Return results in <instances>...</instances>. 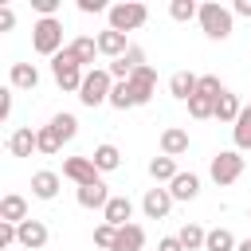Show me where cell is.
<instances>
[{
    "instance_id": "obj_1",
    "label": "cell",
    "mask_w": 251,
    "mask_h": 251,
    "mask_svg": "<svg viewBox=\"0 0 251 251\" xmlns=\"http://www.w3.org/2000/svg\"><path fill=\"white\" fill-rule=\"evenodd\" d=\"M231 8H224V4H216V0H208V4H200V27H204V35L208 39H227L231 35Z\"/></svg>"
},
{
    "instance_id": "obj_2",
    "label": "cell",
    "mask_w": 251,
    "mask_h": 251,
    "mask_svg": "<svg viewBox=\"0 0 251 251\" xmlns=\"http://www.w3.org/2000/svg\"><path fill=\"white\" fill-rule=\"evenodd\" d=\"M31 47H35L39 55H51V59L63 51V24H59V16L31 24Z\"/></svg>"
},
{
    "instance_id": "obj_3",
    "label": "cell",
    "mask_w": 251,
    "mask_h": 251,
    "mask_svg": "<svg viewBox=\"0 0 251 251\" xmlns=\"http://www.w3.org/2000/svg\"><path fill=\"white\" fill-rule=\"evenodd\" d=\"M110 90H114V78H110V71H106V67H94V71H86V78H82L78 102L94 110V106L110 102Z\"/></svg>"
},
{
    "instance_id": "obj_4",
    "label": "cell",
    "mask_w": 251,
    "mask_h": 251,
    "mask_svg": "<svg viewBox=\"0 0 251 251\" xmlns=\"http://www.w3.org/2000/svg\"><path fill=\"white\" fill-rule=\"evenodd\" d=\"M106 16H110V27L126 35V31H137V27L149 20V8H145V4H137V0H122V4H110V12H106Z\"/></svg>"
},
{
    "instance_id": "obj_5",
    "label": "cell",
    "mask_w": 251,
    "mask_h": 251,
    "mask_svg": "<svg viewBox=\"0 0 251 251\" xmlns=\"http://www.w3.org/2000/svg\"><path fill=\"white\" fill-rule=\"evenodd\" d=\"M51 75H55V82H59L63 90H75V94L82 90V78H86V71L78 67V59H75L67 47H63V51L51 59Z\"/></svg>"
},
{
    "instance_id": "obj_6",
    "label": "cell",
    "mask_w": 251,
    "mask_h": 251,
    "mask_svg": "<svg viewBox=\"0 0 251 251\" xmlns=\"http://www.w3.org/2000/svg\"><path fill=\"white\" fill-rule=\"evenodd\" d=\"M208 173H212V180H216L220 188H224V184H235V180L243 176V153H239V149H220V153L212 157Z\"/></svg>"
},
{
    "instance_id": "obj_7",
    "label": "cell",
    "mask_w": 251,
    "mask_h": 251,
    "mask_svg": "<svg viewBox=\"0 0 251 251\" xmlns=\"http://www.w3.org/2000/svg\"><path fill=\"white\" fill-rule=\"evenodd\" d=\"M63 176H67V180H75L78 188H82V184H94V180H102L90 157H67V161H63Z\"/></svg>"
},
{
    "instance_id": "obj_8",
    "label": "cell",
    "mask_w": 251,
    "mask_h": 251,
    "mask_svg": "<svg viewBox=\"0 0 251 251\" xmlns=\"http://www.w3.org/2000/svg\"><path fill=\"white\" fill-rule=\"evenodd\" d=\"M169 208H173V192H169V188H149V192L141 196V212H145L149 220H165Z\"/></svg>"
},
{
    "instance_id": "obj_9",
    "label": "cell",
    "mask_w": 251,
    "mask_h": 251,
    "mask_svg": "<svg viewBox=\"0 0 251 251\" xmlns=\"http://www.w3.org/2000/svg\"><path fill=\"white\" fill-rule=\"evenodd\" d=\"M129 216H133V200H129V196H110V204L102 208V224H114V227L133 224Z\"/></svg>"
},
{
    "instance_id": "obj_10",
    "label": "cell",
    "mask_w": 251,
    "mask_h": 251,
    "mask_svg": "<svg viewBox=\"0 0 251 251\" xmlns=\"http://www.w3.org/2000/svg\"><path fill=\"white\" fill-rule=\"evenodd\" d=\"M16 231H20V247H27V251H39L47 243V224L43 220H24V224H16Z\"/></svg>"
},
{
    "instance_id": "obj_11",
    "label": "cell",
    "mask_w": 251,
    "mask_h": 251,
    "mask_svg": "<svg viewBox=\"0 0 251 251\" xmlns=\"http://www.w3.org/2000/svg\"><path fill=\"white\" fill-rule=\"evenodd\" d=\"M161 153L165 157H180V153H188V129H180V126H169V129H161Z\"/></svg>"
},
{
    "instance_id": "obj_12",
    "label": "cell",
    "mask_w": 251,
    "mask_h": 251,
    "mask_svg": "<svg viewBox=\"0 0 251 251\" xmlns=\"http://www.w3.org/2000/svg\"><path fill=\"white\" fill-rule=\"evenodd\" d=\"M94 39H98V51H102V55H110V59H122V55L129 51V39H126L122 31H114V27L98 31Z\"/></svg>"
},
{
    "instance_id": "obj_13",
    "label": "cell",
    "mask_w": 251,
    "mask_h": 251,
    "mask_svg": "<svg viewBox=\"0 0 251 251\" xmlns=\"http://www.w3.org/2000/svg\"><path fill=\"white\" fill-rule=\"evenodd\" d=\"M129 86L137 90V102L145 106V102L153 98V86H157V71H153L149 63H145V67H137V71L129 75Z\"/></svg>"
},
{
    "instance_id": "obj_14",
    "label": "cell",
    "mask_w": 251,
    "mask_h": 251,
    "mask_svg": "<svg viewBox=\"0 0 251 251\" xmlns=\"http://www.w3.org/2000/svg\"><path fill=\"white\" fill-rule=\"evenodd\" d=\"M39 145H35V129L31 126H20V129H12V137H8V153L12 157H31Z\"/></svg>"
},
{
    "instance_id": "obj_15",
    "label": "cell",
    "mask_w": 251,
    "mask_h": 251,
    "mask_svg": "<svg viewBox=\"0 0 251 251\" xmlns=\"http://www.w3.org/2000/svg\"><path fill=\"white\" fill-rule=\"evenodd\" d=\"M31 196H35V200H55V196H59V173L39 169V173L31 176Z\"/></svg>"
},
{
    "instance_id": "obj_16",
    "label": "cell",
    "mask_w": 251,
    "mask_h": 251,
    "mask_svg": "<svg viewBox=\"0 0 251 251\" xmlns=\"http://www.w3.org/2000/svg\"><path fill=\"white\" fill-rule=\"evenodd\" d=\"M196 86H200V75H192V71H176V75L169 78V94L180 98V102H188V98L196 94Z\"/></svg>"
},
{
    "instance_id": "obj_17",
    "label": "cell",
    "mask_w": 251,
    "mask_h": 251,
    "mask_svg": "<svg viewBox=\"0 0 251 251\" xmlns=\"http://www.w3.org/2000/svg\"><path fill=\"white\" fill-rule=\"evenodd\" d=\"M90 161H94V169H98V173H114V169L122 165V149H118V145H110V141H102V145H94Z\"/></svg>"
},
{
    "instance_id": "obj_18",
    "label": "cell",
    "mask_w": 251,
    "mask_h": 251,
    "mask_svg": "<svg viewBox=\"0 0 251 251\" xmlns=\"http://www.w3.org/2000/svg\"><path fill=\"white\" fill-rule=\"evenodd\" d=\"M173 200H196L200 196V176L196 173H176V180L169 184Z\"/></svg>"
},
{
    "instance_id": "obj_19",
    "label": "cell",
    "mask_w": 251,
    "mask_h": 251,
    "mask_svg": "<svg viewBox=\"0 0 251 251\" xmlns=\"http://www.w3.org/2000/svg\"><path fill=\"white\" fill-rule=\"evenodd\" d=\"M78 204H82V208H106V204H110V188H106V180L82 184V188H78Z\"/></svg>"
},
{
    "instance_id": "obj_20",
    "label": "cell",
    "mask_w": 251,
    "mask_h": 251,
    "mask_svg": "<svg viewBox=\"0 0 251 251\" xmlns=\"http://www.w3.org/2000/svg\"><path fill=\"white\" fill-rule=\"evenodd\" d=\"M0 220H4V224H24V220H27V200L16 196V192H8V196L0 200Z\"/></svg>"
},
{
    "instance_id": "obj_21",
    "label": "cell",
    "mask_w": 251,
    "mask_h": 251,
    "mask_svg": "<svg viewBox=\"0 0 251 251\" xmlns=\"http://www.w3.org/2000/svg\"><path fill=\"white\" fill-rule=\"evenodd\" d=\"M114 251H145V227H141V224L118 227V247H114Z\"/></svg>"
},
{
    "instance_id": "obj_22",
    "label": "cell",
    "mask_w": 251,
    "mask_h": 251,
    "mask_svg": "<svg viewBox=\"0 0 251 251\" xmlns=\"http://www.w3.org/2000/svg\"><path fill=\"white\" fill-rule=\"evenodd\" d=\"M67 51L78 59V67H90V63H94V55H102V51H98V39H90V35L71 39V43H67Z\"/></svg>"
},
{
    "instance_id": "obj_23",
    "label": "cell",
    "mask_w": 251,
    "mask_h": 251,
    "mask_svg": "<svg viewBox=\"0 0 251 251\" xmlns=\"http://www.w3.org/2000/svg\"><path fill=\"white\" fill-rule=\"evenodd\" d=\"M39 86V71L31 63H12V90H35Z\"/></svg>"
},
{
    "instance_id": "obj_24",
    "label": "cell",
    "mask_w": 251,
    "mask_h": 251,
    "mask_svg": "<svg viewBox=\"0 0 251 251\" xmlns=\"http://www.w3.org/2000/svg\"><path fill=\"white\" fill-rule=\"evenodd\" d=\"M176 173H180V169H176V161H173V157H165V153L149 161V176H153L157 184H173V180H176Z\"/></svg>"
},
{
    "instance_id": "obj_25",
    "label": "cell",
    "mask_w": 251,
    "mask_h": 251,
    "mask_svg": "<svg viewBox=\"0 0 251 251\" xmlns=\"http://www.w3.org/2000/svg\"><path fill=\"white\" fill-rule=\"evenodd\" d=\"M239 114H243V106H239V94H231V90H224L220 94V102H216V118L220 122H239Z\"/></svg>"
},
{
    "instance_id": "obj_26",
    "label": "cell",
    "mask_w": 251,
    "mask_h": 251,
    "mask_svg": "<svg viewBox=\"0 0 251 251\" xmlns=\"http://www.w3.org/2000/svg\"><path fill=\"white\" fill-rule=\"evenodd\" d=\"M110 106H114V110H129V106H141V102H137V90H133L129 82H114V90H110Z\"/></svg>"
},
{
    "instance_id": "obj_27",
    "label": "cell",
    "mask_w": 251,
    "mask_h": 251,
    "mask_svg": "<svg viewBox=\"0 0 251 251\" xmlns=\"http://www.w3.org/2000/svg\"><path fill=\"white\" fill-rule=\"evenodd\" d=\"M176 239H180V247H184V251H200V247H204V239H208V231H204L200 224H184V227L176 231Z\"/></svg>"
},
{
    "instance_id": "obj_28",
    "label": "cell",
    "mask_w": 251,
    "mask_h": 251,
    "mask_svg": "<svg viewBox=\"0 0 251 251\" xmlns=\"http://www.w3.org/2000/svg\"><path fill=\"white\" fill-rule=\"evenodd\" d=\"M239 243H235V235L227 231V227H212L208 231V239H204V251H235Z\"/></svg>"
},
{
    "instance_id": "obj_29",
    "label": "cell",
    "mask_w": 251,
    "mask_h": 251,
    "mask_svg": "<svg viewBox=\"0 0 251 251\" xmlns=\"http://www.w3.org/2000/svg\"><path fill=\"white\" fill-rule=\"evenodd\" d=\"M231 137H235V149H239V153H243V149H251V106H243L239 122L231 126Z\"/></svg>"
},
{
    "instance_id": "obj_30",
    "label": "cell",
    "mask_w": 251,
    "mask_h": 251,
    "mask_svg": "<svg viewBox=\"0 0 251 251\" xmlns=\"http://www.w3.org/2000/svg\"><path fill=\"white\" fill-rule=\"evenodd\" d=\"M216 102H220V98H208V94H192V98H188V114H192L196 122H204V118H216Z\"/></svg>"
},
{
    "instance_id": "obj_31",
    "label": "cell",
    "mask_w": 251,
    "mask_h": 251,
    "mask_svg": "<svg viewBox=\"0 0 251 251\" xmlns=\"http://www.w3.org/2000/svg\"><path fill=\"white\" fill-rule=\"evenodd\" d=\"M35 145H39V153H47V157H55L59 149H63V137L51 129V126H39L35 129Z\"/></svg>"
},
{
    "instance_id": "obj_32",
    "label": "cell",
    "mask_w": 251,
    "mask_h": 251,
    "mask_svg": "<svg viewBox=\"0 0 251 251\" xmlns=\"http://www.w3.org/2000/svg\"><path fill=\"white\" fill-rule=\"evenodd\" d=\"M47 126H51L63 141H75V133H78V118H75V114H55Z\"/></svg>"
},
{
    "instance_id": "obj_33",
    "label": "cell",
    "mask_w": 251,
    "mask_h": 251,
    "mask_svg": "<svg viewBox=\"0 0 251 251\" xmlns=\"http://www.w3.org/2000/svg\"><path fill=\"white\" fill-rule=\"evenodd\" d=\"M169 16H173L176 24H188V20L200 16V4H192V0H173V4H169Z\"/></svg>"
},
{
    "instance_id": "obj_34",
    "label": "cell",
    "mask_w": 251,
    "mask_h": 251,
    "mask_svg": "<svg viewBox=\"0 0 251 251\" xmlns=\"http://www.w3.org/2000/svg\"><path fill=\"white\" fill-rule=\"evenodd\" d=\"M94 243H98L102 251H114V247H118V227H114V224H98V227H94Z\"/></svg>"
},
{
    "instance_id": "obj_35",
    "label": "cell",
    "mask_w": 251,
    "mask_h": 251,
    "mask_svg": "<svg viewBox=\"0 0 251 251\" xmlns=\"http://www.w3.org/2000/svg\"><path fill=\"white\" fill-rule=\"evenodd\" d=\"M196 94H208V98H220V94H224V82H220L216 75H200V86H196Z\"/></svg>"
},
{
    "instance_id": "obj_36",
    "label": "cell",
    "mask_w": 251,
    "mask_h": 251,
    "mask_svg": "<svg viewBox=\"0 0 251 251\" xmlns=\"http://www.w3.org/2000/svg\"><path fill=\"white\" fill-rule=\"evenodd\" d=\"M12 243H20V231H16V224L0 220V247H12Z\"/></svg>"
},
{
    "instance_id": "obj_37",
    "label": "cell",
    "mask_w": 251,
    "mask_h": 251,
    "mask_svg": "<svg viewBox=\"0 0 251 251\" xmlns=\"http://www.w3.org/2000/svg\"><path fill=\"white\" fill-rule=\"evenodd\" d=\"M122 59H126V63H129L133 71H137V67H145V51H141V47H133V43H129V51H126Z\"/></svg>"
},
{
    "instance_id": "obj_38",
    "label": "cell",
    "mask_w": 251,
    "mask_h": 251,
    "mask_svg": "<svg viewBox=\"0 0 251 251\" xmlns=\"http://www.w3.org/2000/svg\"><path fill=\"white\" fill-rule=\"evenodd\" d=\"M12 94H16L12 86H8V90H0V122H8V118H12Z\"/></svg>"
},
{
    "instance_id": "obj_39",
    "label": "cell",
    "mask_w": 251,
    "mask_h": 251,
    "mask_svg": "<svg viewBox=\"0 0 251 251\" xmlns=\"http://www.w3.org/2000/svg\"><path fill=\"white\" fill-rule=\"evenodd\" d=\"M78 12L94 16V12H110V8H106V0H78Z\"/></svg>"
},
{
    "instance_id": "obj_40",
    "label": "cell",
    "mask_w": 251,
    "mask_h": 251,
    "mask_svg": "<svg viewBox=\"0 0 251 251\" xmlns=\"http://www.w3.org/2000/svg\"><path fill=\"white\" fill-rule=\"evenodd\" d=\"M12 27H16V12L4 4V8H0V31H12Z\"/></svg>"
},
{
    "instance_id": "obj_41",
    "label": "cell",
    "mask_w": 251,
    "mask_h": 251,
    "mask_svg": "<svg viewBox=\"0 0 251 251\" xmlns=\"http://www.w3.org/2000/svg\"><path fill=\"white\" fill-rule=\"evenodd\" d=\"M157 251H184V247H180V239H176V235H165V239L157 243Z\"/></svg>"
},
{
    "instance_id": "obj_42",
    "label": "cell",
    "mask_w": 251,
    "mask_h": 251,
    "mask_svg": "<svg viewBox=\"0 0 251 251\" xmlns=\"http://www.w3.org/2000/svg\"><path fill=\"white\" fill-rule=\"evenodd\" d=\"M231 12H235V16H247V20H251V0H235V8H231Z\"/></svg>"
},
{
    "instance_id": "obj_43",
    "label": "cell",
    "mask_w": 251,
    "mask_h": 251,
    "mask_svg": "<svg viewBox=\"0 0 251 251\" xmlns=\"http://www.w3.org/2000/svg\"><path fill=\"white\" fill-rule=\"evenodd\" d=\"M235 251H251V239H243V243H239V247H235Z\"/></svg>"
},
{
    "instance_id": "obj_44",
    "label": "cell",
    "mask_w": 251,
    "mask_h": 251,
    "mask_svg": "<svg viewBox=\"0 0 251 251\" xmlns=\"http://www.w3.org/2000/svg\"><path fill=\"white\" fill-rule=\"evenodd\" d=\"M247 216H251V212H247Z\"/></svg>"
}]
</instances>
